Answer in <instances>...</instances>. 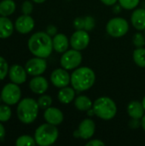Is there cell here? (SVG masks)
<instances>
[{
    "label": "cell",
    "mask_w": 145,
    "mask_h": 146,
    "mask_svg": "<svg viewBox=\"0 0 145 146\" xmlns=\"http://www.w3.org/2000/svg\"><path fill=\"white\" fill-rule=\"evenodd\" d=\"M30 52L38 57L47 58L52 53L53 42L51 37L46 32H38L33 33L27 42Z\"/></svg>",
    "instance_id": "obj_1"
},
{
    "label": "cell",
    "mask_w": 145,
    "mask_h": 146,
    "mask_svg": "<svg viewBox=\"0 0 145 146\" xmlns=\"http://www.w3.org/2000/svg\"><path fill=\"white\" fill-rule=\"evenodd\" d=\"M96 81L94 71L88 67H80L71 74V85L77 92H85L93 86Z\"/></svg>",
    "instance_id": "obj_2"
},
{
    "label": "cell",
    "mask_w": 145,
    "mask_h": 146,
    "mask_svg": "<svg viewBox=\"0 0 145 146\" xmlns=\"http://www.w3.org/2000/svg\"><path fill=\"white\" fill-rule=\"evenodd\" d=\"M38 109L39 106L36 100L31 98H25L19 102L16 109L18 119L24 124H31L37 119Z\"/></svg>",
    "instance_id": "obj_3"
},
{
    "label": "cell",
    "mask_w": 145,
    "mask_h": 146,
    "mask_svg": "<svg viewBox=\"0 0 145 146\" xmlns=\"http://www.w3.org/2000/svg\"><path fill=\"white\" fill-rule=\"evenodd\" d=\"M92 109L95 115L103 121H110L117 114V106L115 101L109 97H100L97 98Z\"/></svg>",
    "instance_id": "obj_4"
},
{
    "label": "cell",
    "mask_w": 145,
    "mask_h": 146,
    "mask_svg": "<svg viewBox=\"0 0 145 146\" xmlns=\"http://www.w3.org/2000/svg\"><path fill=\"white\" fill-rule=\"evenodd\" d=\"M59 131L56 126L48 122L40 125L34 133L36 144L39 146H49L53 145L58 139Z\"/></svg>",
    "instance_id": "obj_5"
},
{
    "label": "cell",
    "mask_w": 145,
    "mask_h": 146,
    "mask_svg": "<svg viewBox=\"0 0 145 146\" xmlns=\"http://www.w3.org/2000/svg\"><path fill=\"white\" fill-rule=\"evenodd\" d=\"M128 30V21L121 17L112 18L106 25V31L108 34L113 38H121L127 33Z\"/></svg>",
    "instance_id": "obj_6"
},
{
    "label": "cell",
    "mask_w": 145,
    "mask_h": 146,
    "mask_svg": "<svg viewBox=\"0 0 145 146\" xmlns=\"http://www.w3.org/2000/svg\"><path fill=\"white\" fill-rule=\"evenodd\" d=\"M21 98V91L19 86L15 83L6 84L1 92V100L8 104L14 105L20 102Z\"/></svg>",
    "instance_id": "obj_7"
},
{
    "label": "cell",
    "mask_w": 145,
    "mask_h": 146,
    "mask_svg": "<svg viewBox=\"0 0 145 146\" xmlns=\"http://www.w3.org/2000/svg\"><path fill=\"white\" fill-rule=\"evenodd\" d=\"M82 62V54L80 50H77L74 49L68 50L64 53H62L60 64L62 68L67 70H73L81 64Z\"/></svg>",
    "instance_id": "obj_8"
},
{
    "label": "cell",
    "mask_w": 145,
    "mask_h": 146,
    "mask_svg": "<svg viewBox=\"0 0 145 146\" xmlns=\"http://www.w3.org/2000/svg\"><path fill=\"white\" fill-rule=\"evenodd\" d=\"M96 131V124L93 120L88 118L83 120L77 130L73 132V137L75 139H82L85 140H88L94 135Z\"/></svg>",
    "instance_id": "obj_9"
},
{
    "label": "cell",
    "mask_w": 145,
    "mask_h": 146,
    "mask_svg": "<svg viewBox=\"0 0 145 146\" xmlns=\"http://www.w3.org/2000/svg\"><path fill=\"white\" fill-rule=\"evenodd\" d=\"M25 68L27 74L31 76H38L43 74L47 68V62L45 58L42 57H33L29 59L26 65Z\"/></svg>",
    "instance_id": "obj_10"
},
{
    "label": "cell",
    "mask_w": 145,
    "mask_h": 146,
    "mask_svg": "<svg viewBox=\"0 0 145 146\" xmlns=\"http://www.w3.org/2000/svg\"><path fill=\"white\" fill-rule=\"evenodd\" d=\"M90 35L85 29L76 30L70 38V45L77 50H85L90 44Z\"/></svg>",
    "instance_id": "obj_11"
},
{
    "label": "cell",
    "mask_w": 145,
    "mask_h": 146,
    "mask_svg": "<svg viewBox=\"0 0 145 146\" xmlns=\"http://www.w3.org/2000/svg\"><path fill=\"white\" fill-rule=\"evenodd\" d=\"M50 81L54 86L62 88L71 83V74H69L68 70L63 68H56L50 74Z\"/></svg>",
    "instance_id": "obj_12"
},
{
    "label": "cell",
    "mask_w": 145,
    "mask_h": 146,
    "mask_svg": "<svg viewBox=\"0 0 145 146\" xmlns=\"http://www.w3.org/2000/svg\"><path fill=\"white\" fill-rule=\"evenodd\" d=\"M34 20L32 16H30V15L23 14L22 15L19 16L15 22V30L21 34L29 33L34 28Z\"/></svg>",
    "instance_id": "obj_13"
},
{
    "label": "cell",
    "mask_w": 145,
    "mask_h": 146,
    "mask_svg": "<svg viewBox=\"0 0 145 146\" xmlns=\"http://www.w3.org/2000/svg\"><path fill=\"white\" fill-rule=\"evenodd\" d=\"M26 74L27 72L25 68L21 65L15 64L11 66L9 69V77L11 82L15 83L17 85L23 84L26 80Z\"/></svg>",
    "instance_id": "obj_14"
},
{
    "label": "cell",
    "mask_w": 145,
    "mask_h": 146,
    "mask_svg": "<svg viewBox=\"0 0 145 146\" xmlns=\"http://www.w3.org/2000/svg\"><path fill=\"white\" fill-rule=\"evenodd\" d=\"M44 118L46 122L55 126H58L62 123L64 120V115L59 109L50 106L44 110Z\"/></svg>",
    "instance_id": "obj_15"
},
{
    "label": "cell",
    "mask_w": 145,
    "mask_h": 146,
    "mask_svg": "<svg viewBox=\"0 0 145 146\" xmlns=\"http://www.w3.org/2000/svg\"><path fill=\"white\" fill-rule=\"evenodd\" d=\"M29 88L33 93L42 95L48 90L49 83L48 80L41 75L33 76L29 82Z\"/></svg>",
    "instance_id": "obj_16"
},
{
    "label": "cell",
    "mask_w": 145,
    "mask_h": 146,
    "mask_svg": "<svg viewBox=\"0 0 145 146\" xmlns=\"http://www.w3.org/2000/svg\"><path fill=\"white\" fill-rule=\"evenodd\" d=\"M132 25L138 31L145 30V9H135L131 16Z\"/></svg>",
    "instance_id": "obj_17"
},
{
    "label": "cell",
    "mask_w": 145,
    "mask_h": 146,
    "mask_svg": "<svg viewBox=\"0 0 145 146\" xmlns=\"http://www.w3.org/2000/svg\"><path fill=\"white\" fill-rule=\"evenodd\" d=\"M52 42H53V49L56 52L62 54L68 50L69 44H70V40L63 33L56 34L52 38Z\"/></svg>",
    "instance_id": "obj_18"
},
{
    "label": "cell",
    "mask_w": 145,
    "mask_h": 146,
    "mask_svg": "<svg viewBox=\"0 0 145 146\" xmlns=\"http://www.w3.org/2000/svg\"><path fill=\"white\" fill-rule=\"evenodd\" d=\"M144 108L142 103L138 101H132L127 106V114L131 118L133 119L141 120L144 115Z\"/></svg>",
    "instance_id": "obj_19"
},
{
    "label": "cell",
    "mask_w": 145,
    "mask_h": 146,
    "mask_svg": "<svg viewBox=\"0 0 145 146\" xmlns=\"http://www.w3.org/2000/svg\"><path fill=\"white\" fill-rule=\"evenodd\" d=\"M75 89L72 86H65L62 88H60V91L58 92V100L64 104H70L75 99Z\"/></svg>",
    "instance_id": "obj_20"
},
{
    "label": "cell",
    "mask_w": 145,
    "mask_h": 146,
    "mask_svg": "<svg viewBox=\"0 0 145 146\" xmlns=\"http://www.w3.org/2000/svg\"><path fill=\"white\" fill-rule=\"evenodd\" d=\"M14 32V25L7 16H0V38H8Z\"/></svg>",
    "instance_id": "obj_21"
},
{
    "label": "cell",
    "mask_w": 145,
    "mask_h": 146,
    "mask_svg": "<svg viewBox=\"0 0 145 146\" xmlns=\"http://www.w3.org/2000/svg\"><path fill=\"white\" fill-rule=\"evenodd\" d=\"M74 106L79 111H87L92 108L93 103L87 96L81 95L74 99Z\"/></svg>",
    "instance_id": "obj_22"
},
{
    "label": "cell",
    "mask_w": 145,
    "mask_h": 146,
    "mask_svg": "<svg viewBox=\"0 0 145 146\" xmlns=\"http://www.w3.org/2000/svg\"><path fill=\"white\" fill-rule=\"evenodd\" d=\"M15 3L13 0H2L0 2V15L9 16L15 10Z\"/></svg>",
    "instance_id": "obj_23"
},
{
    "label": "cell",
    "mask_w": 145,
    "mask_h": 146,
    "mask_svg": "<svg viewBox=\"0 0 145 146\" xmlns=\"http://www.w3.org/2000/svg\"><path fill=\"white\" fill-rule=\"evenodd\" d=\"M133 61L137 66L145 68V48H136L133 51Z\"/></svg>",
    "instance_id": "obj_24"
},
{
    "label": "cell",
    "mask_w": 145,
    "mask_h": 146,
    "mask_svg": "<svg viewBox=\"0 0 145 146\" xmlns=\"http://www.w3.org/2000/svg\"><path fill=\"white\" fill-rule=\"evenodd\" d=\"M36 144L35 139L29 135H22L17 138L15 141L16 146H34Z\"/></svg>",
    "instance_id": "obj_25"
},
{
    "label": "cell",
    "mask_w": 145,
    "mask_h": 146,
    "mask_svg": "<svg viewBox=\"0 0 145 146\" xmlns=\"http://www.w3.org/2000/svg\"><path fill=\"white\" fill-rule=\"evenodd\" d=\"M12 115V111L10 107L8 104H1L0 105V121L6 122L8 121Z\"/></svg>",
    "instance_id": "obj_26"
},
{
    "label": "cell",
    "mask_w": 145,
    "mask_h": 146,
    "mask_svg": "<svg viewBox=\"0 0 145 146\" xmlns=\"http://www.w3.org/2000/svg\"><path fill=\"white\" fill-rule=\"evenodd\" d=\"M122 9L126 10L135 9L140 3V0H118Z\"/></svg>",
    "instance_id": "obj_27"
},
{
    "label": "cell",
    "mask_w": 145,
    "mask_h": 146,
    "mask_svg": "<svg viewBox=\"0 0 145 146\" xmlns=\"http://www.w3.org/2000/svg\"><path fill=\"white\" fill-rule=\"evenodd\" d=\"M37 102H38V104L40 109L46 110L47 108L51 106V104H52V98L49 95H43L42 94V96H40L38 98Z\"/></svg>",
    "instance_id": "obj_28"
},
{
    "label": "cell",
    "mask_w": 145,
    "mask_h": 146,
    "mask_svg": "<svg viewBox=\"0 0 145 146\" xmlns=\"http://www.w3.org/2000/svg\"><path fill=\"white\" fill-rule=\"evenodd\" d=\"M9 65L7 61L0 56V80H4L6 75L9 74Z\"/></svg>",
    "instance_id": "obj_29"
},
{
    "label": "cell",
    "mask_w": 145,
    "mask_h": 146,
    "mask_svg": "<svg viewBox=\"0 0 145 146\" xmlns=\"http://www.w3.org/2000/svg\"><path fill=\"white\" fill-rule=\"evenodd\" d=\"M132 42L136 48H141L145 45V35L141 33H136L133 35Z\"/></svg>",
    "instance_id": "obj_30"
},
{
    "label": "cell",
    "mask_w": 145,
    "mask_h": 146,
    "mask_svg": "<svg viewBox=\"0 0 145 146\" xmlns=\"http://www.w3.org/2000/svg\"><path fill=\"white\" fill-rule=\"evenodd\" d=\"M96 26V22H95V20L92 16H90V15H87L85 17V30L87 31V32H91L94 29Z\"/></svg>",
    "instance_id": "obj_31"
},
{
    "label": "cell",
    "mask_w": 145,
    "mask_h": 146,
    "mask_svg": "<svg viewBox=\"0 0 145 146\" xmlns=\"http://www.w3.org/2000/svg\"><path fill=\"white\" fill-rule=\"evenodd\" d=\"M33 9V5L31 1H24L21 5V11L24 15H31Z\"/></svg>",
    "instance_id": "obj_32"
},
{
    "label": "cell",
    "mask_w": 145,
    "mask_h": 146,
    "mask_svg": "<svg viewBox=\"0 0 145 146\" xmlns=\"http://www.w3.org/2000/svg\"><path fill=\"white\" fill-rule=\"evenodd\" d=\"M73 27L76 30H82L85 28V17H77L73 20Z\"/></svg>",
    "instance_id": "obj_33"
},
{
    "label": "cell",
    "mask_w": 145,
    "mask_h": 146,
    "mask_svg": "<svg viewBox=\"0 0 145 146\" xmlns=\"http://www.w3.org/2000/svg\"><path fill=\"white\" fill-rule=\"evenodd\" d=\"M46 33L50 36V37H54L56 34H57V28L56 26L54 25H49L46 27Z\"/></svg>",
    "instance_id": "obj_34"
},
{
    "label": "cell",
    "mask_w": 145,
    "mask_h": 146,
    "mask_svg": "<svg viewBox=\"0 0 145 146\" xmlns=\"http://www.w3.org/2000/svg\"><path fill=\"white\" fill-rule=\"evenodd\" d=\"M86 146H104L105 144L101 139H91L86 143Z\"/></svg>",
    "instance_id": "obj_35"
},
{
    "label": "cell",
    "mask_w": 145,
    "mask_h": 146,
    "mask_svg": "<svg viewBox=\"0 0 145 146\" xmlns=\"http://www.w3.org/2000/svg\"><path fill=\"white\" fill-rule=\"evenodd\" d=\"M129 127L131 128H138L139 127H141V120L139 121V119H133L132 118V120L129 121Z\"/></svg>",
    "instance_id": "obj_36"
},
{
    "label": "cell",
    "mask_w": 145,
    "mask_h": 146,
    "mask_svg": "<svg viewBox=\"0 0 145 146\" xmlns=\"http://www.w3.org/2000/svg\"><path fill=\"white\" fill-rule=\"evenodd\" d=\"M103 4L107 5V6H113L115 5L116 3L118 2V0H100Z\"/></svg>",
    "instance_id": "obj_37"
},
{
    "label": "cell",
    "mask_w": 145,
    "mask_h": 146,
    "mask_svg": "<svg viewBox=\"0 0 145 146\" xmlns=\"http://www.w3.org/2000/svg\"><path fill=\"white\" fill-rule=\"evenodd\" d=\"M5 137V128L0 121V140H3Z\"/></svg>",
    "instance_id": "obj_38"
},
{
    "label": "cell",
    "mask_w": 145,
    "mask_h": 146,
    "mask_svg": "<svg viewBox=\"0 0 145 146\" xmlns=\"http://www.w3.org/2000/svg\"><path fill=\"white\" fill-rule=\"evenodd\" d=\"M141 127L145 132V115H144V116L141 118Z\"/></svg>",
    "instance_id": "obj_39"
},
{
    "label": "cell",
    "mask_w": 145,
    "mask_h": 146,
    "mask_svg": "<svg viewBox=\"0 0 145 146\" xmlns=\"http://www.w3.org/2000/svg\"><path fill=\"white\" fill-rule=\"evenodd\" d=\"M121 5H117V6H115V9H115V10H114V11H115V13H119V12L121 11Z\"/></svg>",
    "instance_id": "obj_40"
},
{
    "label": "cell",
    "mask_w": 145,
    "mask_h": 146,
    "mask_svg": "<svg viewBox=\"0 0 145 146\" xmlns=\"http://www.w3.org/2000/svg\"><path fill=\"white\" fill-rule=\"evenodd\" d=\"M33 3H44L46 0H32Z\"/></svg>",
    "instance_id": "obj_41"
},
{
    "label": "cell",
    "mask_w": 145,
    "mask_h": 146,
    "mask_svg": "<svg viewBox=\"0 0 145 146\" xmlns=\"http://www.w3.org/2000/svg\"><path fill=\"white\" fill-rule=\"evenodd\" d=\"M142 104H143V106H144V110H145V96L144 97V98H143V101H142Z\"/></svg>",
    "instance_id": "obj_42"
},
{
    "label": "cell",
    "mask_w": 145,
    "mask_h": 146,
    "mask_svg": "<svg viewBox=\"0 0 145 146\" xmlns=\"http://www.w3.org/2000/svg\"><path fill=\"white\" fill-rule=\"evenodd\" d=\"M144 35H145V30H144Z\"/></svg>",
    "instance_id": "obj_43"
}]
</instances>
